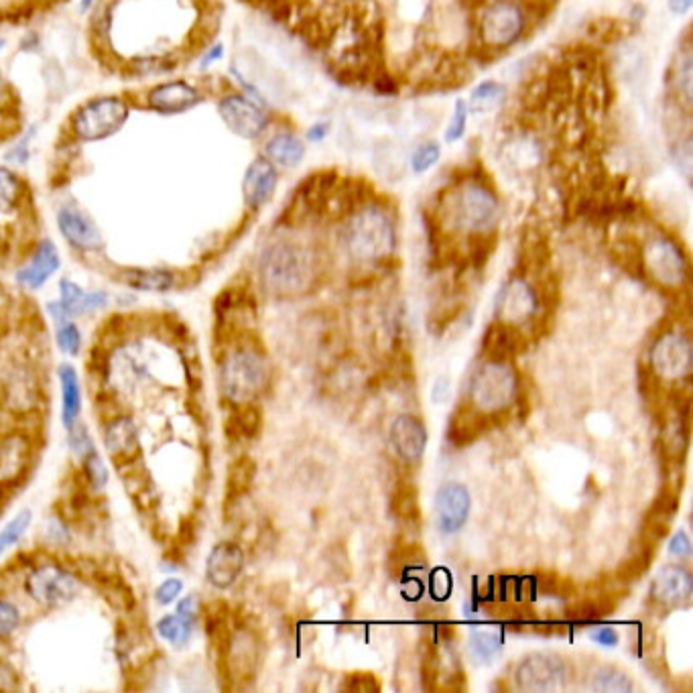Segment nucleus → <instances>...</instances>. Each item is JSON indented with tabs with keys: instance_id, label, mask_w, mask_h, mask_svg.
Here are the masks:
<instances>
[{
	"instance_id": "nucleus-1",
	"label": "nucleus",
	"mask_w": 693,
	"mask_h": 693,
	"mask_svg": "<svg viewBox=\"0 0 693 693\" xmlns=\"http://www.w3.org/2000/svg\"><path fill=\"white\" fill-rule=\"evenodd\" d=\"M259 273L269 293L277 297L303 295L318 283V252L299 240H275L263 250Z\"/></svg>"
},
{
	"instance_id": "nucleus-2",
	"label": "nucleus",
	"mask_w": 693,
	"mask_h": 693,
	"mask_svg": "<svg viewBox=\"0 0 693 693\" xmlns=\"http://www.w3.org/2000/svg\"><path fill=\"white\" fill-rule=\"evenodd\" d=\"M342 238L352 261L378 265L395 255L397 226L387 208L366 204L350 214Z\"/></svg>"
},
{
	"instance_id": "nucleus-3",
	"label": "nucleus",
	"mask_w": 693,
	"mask_h": 693,
	"mask_svg": "<svg viewBox=\"0 0 693 693\" xmlns=\"http://www.w3.org/2000/svg\"><path fill=\"white\" fill-rule=\"evenodd\" d=\"M450 226L466 234H486L500 222V200L482 181L460 183L448 200Z\"/></svg>"
},
{
	"instance_id": "nucleus-4",
	"label": "nucleus",
	"mask_w": 693,
	"mask_h": 693,
	"mask_svg": "<svg viewBox=\"0 0 693 693\" xmlns=\"http://www.w3.org/2000/svg\"><path fill=\"white\" fill-rule=\"evenodd\" d=\"M269 383L267 358L255 348H236L226 354L220 366V385L224 395L240 405L252 403Z\"/></svg>"
},
{
	"instance_id": "nucleus-5",
	"label": "nucleus",
	"mask_w": 693,
	"mask_h": 693,
	"mask_svg": "<svg viewBox=\"0 0 693 693\" xmlns=\"http://www.w3.org/2000/svg\"><path fill=\"white\" fill-rule=\"evenodd\" d=\"M517 395V376L502 360H488L478 366L470 378L468 397L472 405L486 415L500 413L513 405Z\"/></svg>"
},
{
	"instance_id": "nucleus-6",
	"label": "nucleus",
	"mask_w": 693,
	"mask_h": 693,
	"mask_svg": "<svg viewBox=\"0 0 693 693\" xmlns=\"http://www.w3.org/2000/svg\"><path fill=\"white\" fill-rule=\"evenodd\" d=\"M527 31V13L517 0H494L488 3L478 17L480 41L502 51L513 47Z\"/></svg>"
},
{
	"instance_id": "nucleus-7",
	"label": "nucleus",
	"mask_w": 693,
	"mask_h": 693,
	"mask_svg": "<svg viewBox=\"0 0 693 693\" xmlns=\"http://www.w3.org/2000/svg\"><path fill=\"white\" fill-rule=\"evenodd\" d=\"M126 118H129V106L124 100L116 96L96 98L80 106L74 114L72 129L82 141H100L118 133Z\"/></svg>"
},
{
	"instance_id": "nucleus-8",
	"label": "nucleus",
	"mask_w": 693,
	"mask_h": 693,
	"mask_svg": "<svg viewBox=\"0 0 693 693\" xmlns=\"http://www.w3.org/2000/svg\"><path fill=\"white\" fill-rule=\"evenodd\" d=\"M643 265L647 275L663 287H679L687 279V259L683 250L665 234H655L645 242Z\"/></svg>"
},
{
	"instance_id": "nucleus-9",
	"label": "nucleus",
	"mask_w": 693,
	"mask_h": 693,
	"mask_svg": "<svg viewBox=\"0 0 693 693\" xmlns=\"http://www.w3.org/2000/svg\"><path fill=\"white\" fill-rule=\"evenodd\" d=\"M570 667L553 653H533L527 655L515 669L517 687L523 691H557L567 685Z\"/></svg>"
},
{
	"instance_id": "nucleus-10",
	"label": "nucleus",
	"mask_w": 693,
	"mask_h": 693,
	"mask_svg": "<svg viewBox=\"0 0 693 693\" xmlns=\"http://www.w3.org/2000/svg\"><path fill=\"white\" fill-rule=\"evenodd\" d=\"M218 114L228 131L240 139L255 141L269 129L271 118L261 104L244 94H228L218 102Z\"/></svg>"
},
{
	"instance_id": "nucleus-11",
	"label": "nucleus",
	"mask_w": 693,
	"mask_h": 693,
	"mask_svg": "<svg viewBox=\"0 0 693 693\" xmlns=\"http://www.w3.org/2000/svg\"><path fill=\"white\" fill-rule=\"evenodd\" d=\"M78 590H80V584L76 576H72L68 570H63V567L53 563L37 567L27 580L29 596L37 604L47 608H55V606L72 602Z\"/></svg>"
},
{
	"instance_id": "nucleus-12",
	"label": "nucleus",
	"mask_w": 693,
	"mask_h": 693,
	"mask_svg": "<svg viewBox=\"0 0 693 693\" xmlns=\"http://www.w3.org/2000/svg\"><path fill=\"white\" fill-rule=\"evenodd\" d=\"M537 293L525 279H513L504 285L496 299V315L500 324L523 326L537 311Z\"/></svg>"
},
{
	"instance_id": "nucleus-13",
	"label": "nucleus",
	"mask_w": 693,
	"mask_h": 693,
	"mask_svg": "<svg viewBox=\"0 0 693 693\" xmlns=\"http://www.w3.org/2000/svg\"><path fill=\"white\" fill-rule=\"evenodd\" d=\"M653 370L667 381H679L691 370V346L685 336L665 334L651 350Z\"/></svg>"
},
{
	"instance_id": "nucleus-14",
	"label": "nucleus",
	"mask_w": 693,
	"mask_h": 693,
	"mask_svg": "<svg viewBox=\"0 0 693 693\" xmlns=\"http://www.w3.org/2000/svg\"><path fill=\"white\" fill-rule=\"evenodd\" d=\"M224 657L232 679L246 681L255 677L261 663V645L255 633H250L248 628H238L236 633L228 635Z\"/></svg>"
},
{
	"instance_id": "nucleus-15",
	"label": "nucleus",
	"mask_w": 693,
	"mask_h": 693,
	"mask_svg": "<svg viewBox=\"0 0 693 693\" xmlns=\"http://www.w3.org/2000/svg\"><path fill=\"white\" fill-rule=\"evenodd\" d=\"M470 515V492L460 482H446L435 494V519L441 533L460 531Z\"/></svg>"
},
{
	"instance_id": "nucleus-16",
	"label": "nucleus",
	"mask_w": 693,
	"mask_h": 693,
	"mask_svg": "<svg viewBox=\"0 0 693 693\" xmlns=\"http://www.w3.org/2000/svg\"><path fill=\"white\" fill-rule=\"evenodd\" d=\"M279 171L267 157H257L248 165L242 179V196L244 204L250 210L263 208L277 192Z\"/></svg>"
},
{
	"instance_id": "nucleus-17",
	"label": "nucleus",
	"mask_w": 693,
	"mask_h": 693,
	"mask_svg": "<svg viewBox=\"0 0 693 693\" xmlns=\"http://www.w3.org/2000/svg\"><path fill=\"white\" fill-rule=\"evenodd\" d=\"M389 444L399 460L415 464L421 460L427 446L425 425L413 415H401L389 429Z\"/></svg>"
},
{
	"instance_id": "nucleus-18",
	"label": "nucleus",
	"mask_w": 693,
	"mask_h": 693,
	"mask_svg": "<svg viewBox=\"0 0 693 693\" xmlns=\"http://www.w3.org/2000/svg\"><path fill=\"white\" fill-rule=\"evenodd\" d=\"M104 446L118 466H131L139 456L137 423L126 415L114 417L104 429Z\"/></svg>"
},
{
	"instance_id": "nucleus-19",
	"label": "nucleus",
	"mask_w": 693,
	"mask_h": 693,
	"mask_svg": "<svg viewBox=\"0 0 693 693\" xmlns=\"http://www.w3.org/2000/svg\"><path fill=\"white\" fill-rule=\"evenodd\" d=\"M244 570V553L236 543H218L206 561V578L212 586L226 590L236 584Z\"/></svg>"
},
{
	"instance_id": "nucleus-20",
	"label": "nucleus",
	"mask_w": 693,
	"mask_h": 693,
	"mask_svg": "<svg viewBox=\"0 0 693 693\" xmlns=\"http://www.w3.org/2000/svg\"><path fill=\"white\" fill-rule=\"evenodd\" d=\"M57 226L63 238L80 250H98L102 246V234L98 226L74 206H63L57 212Z\"/></svg>"
},
{
	"instance_id": "nucleus-21",
	"label": "nucleus",
	"mask_w": 693,
	"mask_h": 693,
	"mask_svg": "<svg viewBox=\"0 0 693 693\" xmlns=\"http://www.w3.org/2000/svg\"><path fill=\"white\" fill-rule=\"evenodd\" d=\"M31 464V444L21 433L0 439V484L19 482Z\"/></svg>"
},
{
	"instance_id": "nucleus-22",
	"label": "nucleus",
	"mask_w": 693,
	"mask_h": 693,
	"mask_svg": "<svg viewBox=\"0 0 693 693\" xmlns=\"http://www.w3.org/2000/svg\"><path fill=\"white\" fill-rule=\"evenodd\" d=\"M691 590V574L683 565H665L653 580L651 596L659 604L679 606L691 598Z\"/></svg>"
},
{
	"instance_id": "nucleus-23",
	"label": "nucleus",
	"mask_w": 693,
	"mask_h": 693,
	"mask_svg": "<svg viewBox=\"0 0 693 693\" xmlns=\"http://www.w3.org/2000/svg\"><path fill=\"white\" fill-rule=\"evenodd\" d=\"M200 100H202L200 92L185 82L159 84L147 94L149 106L155 112L167 114V116L169 114H181L189 108H194L196 104H200Z\"/></svg>"
},
{
	"instance_id": "nucleus-24",
	"label": "nucleus",
	"mask_w": 693,
	"mask_h": 693,
	"mask_svg": "<svg viewBox=\"0 0 693 693\" xmlns=\"http://www.w3.org/2000/svg\"><path fill=\"white\" fill-rule=\"evenodd\" d=\"M61 259L51 240H41L33 252L31 261L17 273V281L29 289H41L47 279L59 269Z\"/></svg>"
},
{
	"instance_id": "nucleus-25",
	"label": "nucleus",
	"mask_w": 693,
	"mask_h": 693,
	"mask_svg": "<svg viewBox=\"0 0 693 693\" xmlns=\"http://www.w3.org/2000/svg\"><path fill=\"white\" fill-rule=\"evenodd\" d=\"M305 155H307V147H305L303 139L297 137L295 133L281 131V133H275L273 137L267 139L263 157H267L275 167L295 169L303 163Z\"/></svg>"
},
{
	"instance_id": "nucleus-26",
	"label": "nucleus",
	"mask_w": 693,
	"mask_h": 693,
	"mask_svg": "<svg viewBox=\"0 0 693 693\" xmlns=\"http://www.w3.org/2000/svg\"><path fill=\"white\" fill-rule=\"evenodd\" d=\"M59 383H61V417L66 429H72L78 423L82 413V387L80 378L74 366L63 364L59 368Z\"/></svg>"
},
{
	"instance_id": "nucleus-27",
	"label": "nucleus",
	"mask_w": 693,
	"mask_h": 693,
	"mask_svg": "<svg viewBox=\"0 0 693 693\" xmlns=\"http://www.w3.org/2000/svg\"><path fill=\"white\" fill-rule=\"evenodd\" d=\"M504 100H507V88L504 84L496 82V80H482L474 86V90L470 92L468 108L472 116H488L492 112H496Z\"/></svg>"
},
{
	"instance_id": "nucleus-28",
	"label": "nucleus",
	"mask_w": 693,
	"mask_h": 693,
	"mask_svg": "<svg viewBox=\"0 0 693 693\" xmlns=\"http://www.w3.org/2000/svg\"><path fill=\"white\" fill-rule=\"evenodd\" d=\"M96 567H98V572H100L98 563H96ZM94 580H96L98 590H102L104 598L108 600V604L114 610L129 612V610L135 608V592L131 590V586L126 584L120 576L110 574V572H100L98 576H94Z\"/></svg>"
},
{
	"instance_id": "nucleus-29",
	"label": "nucleus",
	"mask_w": 693,
	"mask_h": 693,
	"mask_svg": "<svg viewBox=\"0 0 693 693\" xmlns=\"http://www.w3.org/2000/svg\"><path fill=\"white\" fill-rule=\"evenodd\" d=\"M122 281L139 291H169L175 285V275L165 269H131L122 275Z\"/></svg>"
},
{
	"instance_id": "nucleus-30",
	"label": "nucleus",
	"mask_w": 693,
	"mask_h": 693,
	"mask_svg": "<svg viewBox=\"0 0 693 693\" xmlns=\"http://www.w3.org/2000/svg\"><path fill=\"white\" fill-rule=\"evenodd\" d=\"M194 626H196L194 618H185L181 614H169L157 622V633L169 645L185 647L194 635Z\"/></svg>"
},
{
	"instance_id": "nucleus-31",
	"label": "nucleus",
	"mask_w": 693,
	"mask_h": 693,
	"mask_svg": "<svg viewBox=\"0 0 693 693\" xmlns=\"http://www.w3.org/2000/svg\"><path fill=\"white\" fill-rule=\"evenodd\" d=\"M261 411L252 403H240L228 421V435L232 439H250L261 429Z\"/></svg>"
},
{
	"instance_id": "nucleus-32",
	"label": "nucleus",
	"mask_w": 693,
	"mask_h": 693,
	"mask_svg": "<svg viewBox=\"0 0 693 693\" xmlns=\"http://www.w3.org/2000/svg\"><path fill=\"white\" fill-rule=\"evenodd\" d=\"M673 86L675 94L685 110L691 108V90H693V57L691 49L685 47L679 51L673 66Z\"/></svg>"
},
{
	"instance_id": "nucleus-33",
	"label": "nucleus",
	"mask_w": 693,
	"mask_h": 693,
	"mask_svg": "<svg viewBox=\"0 0 693 693\" xmlns=\"http://www.w3.org/2000/svg\"><path fill=\"white\" fill-rule=\"evenodd\" d=\"M484 348L488 350L492 360H504L507 356L515 354L517 342L513 338V326L498 322L492 328H488L484 338Z\"/></svg>"
},
{
	"instance_id": "nucleus-34",
	"label": "nucleus",
	"mask_w": 693,
	"mask_h": 693,
	"mask_svg": "<svg viewBox=\"0 0 693 693\" xmlns=\"http://www.w3.org/2000/svg\"><path fill=\"white\" fill-rule=\"evenodd\" d=\"M590 687L594 691H604V693H628V691L635 689L630 677L616 667L596 669L590 677Z\"/></svg>"
},
{
	"instance_id": "nucleus-35",
	"label": "nucleus",
	"mask_w": 693,
	"mask_h": 693,
	"mask_svg": "<svg viewBox=\"0 0 693 693\" xmlns=\"http://www.w3.org/2000/svg\"><path fill=\"white\" fill-rule=\"evenodd\" d=\"M255 474H257L255 462L246 456L238 458L228 470V500L244 496L248 492L252 480H255Z\"/></svg>"
},
{
	"instance_id": "nucleus-36",
	"label": "nucleus",
	"mask_w": 693,
	"mask_h": 693,
	"mask_svg": "<svg viewBox=\"0 0 693 693\" xmlns=\"http://www.w3.org/2000/svg\"><path fill=\"white\" fill-rule=\"evenodd\" d=\"M444 157V149L437 141H421L413 147L411 155H409V167L415 175H425L429 173L433 167H437V163Z\"/></svg>"
},
{
	"instance_id": "nucleus-37",
	"label": "nucleus",
	"mask_w": 693,
	"mask_h": 693,
	"mask_svg": "<svg viewBox=\"0 0 693 693\" xmlns=\"http://www.w3.org/2000/svg\"><path fill=\"white\" fill-rule=\"evenodd\" d=\"M470 108H468V102L466 98H458L454 102V108H452V116L446 124V129H444V143L446 145H458L464 137H466V131H468V122H470Z\"/></svg>"
},
{
	"instance_id": "nucleus-38",
	"label": "nucleus",
	"mask_w": 693,
	"mask_h": 693,
	"mask_svg": "<svg viewBox=\"0 0 693 693\" xmlns=\"http://www.w3.org/2000/svg\"><path fill=\"white\" fill-rule=\"evenodd\" d=\"M35 383L29 372L19 370L7 385V393H9V403L15 405V409H27L31 407L33 395H35Z\"/></svg>"
},
{
	"instance_id": "nucleus-39",
	"label": "nucleus",
	"mask_w": 693,
	"mask_h": 693,
	"mask_svg": "<svg viewBox=\"0 0 693 693\" xmlns=\"http://www.w3.org/2000/svg\"><path fill=\"white\" fill-rule=\"evenodd\" d=\"M21 179L7 167H0V214H9L19 206Z\"/></svg>"
},
{
	"instance_id": "nucleus-40",
	"label": "nucleus",
	"mask_w": 693,
	"mask_h": 693,
	"mask_svg": "<svg viewBox=\"0 0 693 693\" xmlns=\"http://www.w3.org/2000/svg\"><path fill=\"white\" fill-rule=\"evenodd\" d=\"M31 525V511L25 509L21 513H17L5 527L0 531V557H3L11 547H15L23 535L27 533Z\"/></svg>"
},
{
	"instance_id": "nucleus-41",
	"label": "nucleus",
	"mask_w": 693,
	"mask_h": 693,
	"mask_svg": "<svg viewBox=\"0 0 693 693\" xmlns=\"http://www.w3.org/2000/svg\"><path fill=\"white\" fill-rule=\"evenodd\" d=\"M500 647H502V641L498 633H492V630H472L470 651L474 653V657L488 661L500 651Z\"/></svg>"
},
{
	"instance_id": "nucleus-42",
	"label": "nucleus",
	"mask_w": 693,
	"mask_h": 693,
	"mask_svg": "<svg viewBox=\"0 0 693 693\" xmlns=\"http://www.w3.org/2000/svg\"><path fill=\"white\" fill-rule=\"evenodd\" d=\"M57 346L61 352H66L70 356H78L82 350V332L78 326L70 320H63L57 324Z\"/></svg>"
},
{
	"instance_id": "nucleus-43",
	"label": "nucleus",
	"mask_w": 693,
	"mask_h": 693,
	"mask_svg": "<svg viewBox=\"0 0 693 693\" xmlns=\"http://www.w3.org/2000/svg\"><path fill=\"white\" fill-rule=\"evenodd\" d=\"M84 480L94 490H104L108 484V470L96 450L84 456Z\"/></svg>"
},
{
	"instance_id": "nucleus-44",
	"label": "nucleus",
	"mask_w": 693,
	"mask_h": 693,
	"mask_svg": "<svg viewBox=\"0 0 693 693\" xmlns=\"http://www.w3.org/2000/svg\"><path fill=\"white\" fill-rule=\"evenodd\" d=\"M21 622V614L17 606L7 600H0V639L13 635Z\"/></svg>"
},
{
	"instance_id": "nucleus-45",
	"label": "nucleus",
	"mask_w": 693,
	"mask_h": 693,
	"mask_svg": "<svg viewBox=\"0 0 693 693\" xmlns=\"http://www.w3.org/2000/svg\"><path fill=\"white\" fill-rule=\"evenodd\" d=\"M68 437H70V446L72 450L78 454V456H86L94 450V444H92V439L88 435V429L80 423H76L72 429H68Z\"/></svg>"
},
{
	"instance_id": "nucleus-46",
	"label": "nucleus",
	"mask_w": 693,
	"mask_h": 693,
	"mask_svg": "<svg viewBox=\"0 0 693 693\" xmlns=\"http://www.w3.org/2000/svg\"><path fill=\"white\" fill-rule=\"evenodd\" d=\"M395 502H399L401 504V507H399V517H403V519H409V517H413L415 513H419V502H417V492H415V488H411V486H405V488H401L399 490V494L395 496Z\"/></svg>"
},
{
	"instance_id": "nucleus-47",
	"label": "nucleus",
	"mask_w": 693,
	"mask_h": 693,
	"mask_svg": "<svg viewBox=\"0 0 693 693\" xmlns=\"http://www.w3.org/2000/svg\"><path fill=\"white\" fill-rule=\"evenodd\" d=\"M183 592V582L177 578H167L157 590H155V600L163 606L175 602Z\"/></svg>"
},
{
	"instance_id": "nucleus-48",
	"label": "nucleus",
	"mask_w": 693,
	"mask_h": 693,
	"mask_svg": "<svg viewBox=\"0 0 693 693\" xmlns=\"http://www.w3.org/2000/svg\"><path fill=\"white\" fill-rule=\"evenodd\" d=\"M198 612H200V602H198L196 596H185V598L177 604V614H181V616H185V618H194V620H196Z\"/></svg>"
},
{
	"instance_id": "nucleus-49",
	"label": "nucleus",
	"mask_w": 693,
	"mask_h": 693,
	"mask_svg": "<svg viewBox=\"0 0 693 693\" xmlns=\"http://www.w3.org/2000/svg\"><path fill=\"white\" fill-rule=\"evenodd\" d=\"M5 159L15 165H25L29 161V137H25L13 151H9Z\"/></svg>"
},
{
	"instance_id": "nucleus-50",
	"label": "nucleus",
	"mask_w": 693,
	"mask_h": 693,
	"mask_svg": "<svg viewBox=\"0 0 693 693\" xmlns=\"http://www.w3.org/2000/svg\"><path fill=\"white\" fill-rule=\"evenodd\" d=\"M669 551H671L673 555H677V557H689V553H691V543H689V539H687V535H685L683 531H679V533L673 537V541H671V545H669Z\"/></svg>"
},
{
	"instance_id": "nucleus-51",
	"label": "nucleus",
	"mask_w": 693,
	"mask_h": 693,
	"mask_svg": "<svg viewBox=\"0 0 693 693\" xmlns=\"http://www.w3.org/2000/svg\"><path fill=\"white\" fill-rule=\"evenodd\" d=\"M592 639L598 643V645H604V647H616L618 645V635H616V630L612 628H598L592 633Z\"/></svg>"
},
{
	"instance_id": "nucleus-52",
	"label": "nucleus",
	"mask_w": 693,
	"mask_h": 693,
	"mask_svg": "<svg viewBox=\"0 0 693 693\" xmlns=\"http://www.w3.org/2000/svg\"><path fill=\"white\" fill-rule=\"evenodd\" d=\"M17 685V671L5 663L0 661V689H11Z\"/></svg>"
},
{
	"instance_id": "nucleus-53",
	"label": "nucleus",
	"mask_w": 693,
	"mask_h": 693,
	"mask_svg": "<svg viewBox=\"0 0 693 693\" xmlns=\"http://www.w3.org/2000/svg\"><path fill=\"white\" fill-rule=\"evenodd\" d=\"M667 7L673 17H687L693 9V0H667Z\"/></svg>"
},
{
	"instance_id": "nucleus-54",
	"label": "nucleus",
	"mask_w": 693,
	"mask_h": 693,
	"mask_svg": "<svg viewBox=\"0 0 693 693\" xmlns=\"http://www.w3.org/2000/svg\"><path fill=\"white\" fill-rule=\"evenodd\" d=\"M328 131H330V124L328 122H315L311 129L307 131V139L311 143H320L328 137Z\"/></svg>"
},
{
	"instance_id": "nucleus-55",
	"label": "nucleus",
	"mask_w": 693,
	"mask_h": 693,
	"mask_svg": "<svg viewBox=\"0 0 693 693\" xmlns=\"http://www.w3.org/2000/svg\"><path fill=\"white\" fill-rule=\"evenodd\" d=\"M224 57V45L222 43H218V45H214L204 57H202V61H200V68L202 70H206V68H210L212 66V63H216V61H220Z\"/></svg>"
},
{
	"instance_id": "nucleus-56",
	"label": "nucleus",
	"mask_w": 693,
	"mask_h": 693,
	"mask_svg": "<svg viewBox=\"0 0 693 693\" xmlns=\"http://www.w3.org/2000/svg\"><path fill=\"white\" fill-rule=\"evenodd\" d=\"M96 3H98V0H82L80 11H82V13H88V11H90V9H92Z\"/></svg>"
},
{
	"instance_id": "nucleus-57",
	"label": "nucleus",
	"mask_w": 693,
	"mask_h": 693,
	"mask_svg": "<svg viewBox=\"0 0 693 693\" xmlns=\"http://www.w3.org/2000/svg\"><path fill=\"white\" fill-rule=\"evenodd\" d=\"M3 92H5V82H3V78H0V96H3Z\"/></svg>"
},
{
	"instance_id": "nucleus-58",
	"label": "nucleus",
	"mask_w": 693,
	"mask_h": 693,
	"mask_svg": "<svg viewBox=\"0 0 693 693\" xmlns=\"http://www.w3.org/2000/svg\"><path fill=\"white\" fill-rule=\"evenodd\" d=\"M5 47V39L3 37H0V49H3Z\"/></svg>"
}]
</instances>
